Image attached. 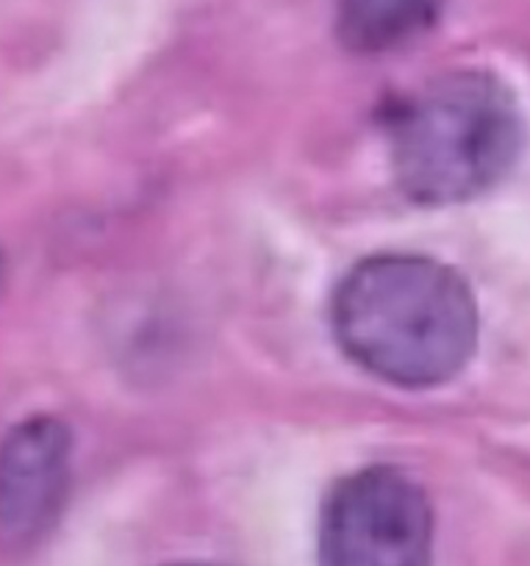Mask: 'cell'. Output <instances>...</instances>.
<instances>
[{
	"mask_svg": "<svg viewBox=\"0 0 530 566\" xmlns=\"http://www.w3.org/2000/svg\"><path fill=\"white\" fill-rule=\"evenodd\" d=\"M336 342L358 367L425 389L464 369L478 345V308L464 277L423 255H375L339 283Z\"/></svg>",
	"mask_w": 530,
	"mask_h": 566,
	"instance_id": "obj_1",
	"label": "cell"
},
{
	"mask_svg": "<svg viewBox=\"0 0 530 566\" xmlns=\"http://www.w3.org/2000/svg\"><path fill=\"white\" fill-rule=\"evenodd\" d=\"M389 136L397 187L417 203L447 206L489 192L511 172L524 125L500 78L458 70L406 97Z\"/></svg>",
	"mask_w": 530,
	"mask_h": 566,
	"instance_id": "obj_2",
	"label": "cell"
},
{
	"mask_svg": "<svg viewBox=\"0 0 530 566\" xmlns=\"http://www.w3.org/2000/svg\"><path fill=\"white\" fill-rule=\"evenodd\" d=\"M434 514L423 489L395 467L344 478L320 520V566H430Z\"/></svg>",
	"mask_w": 530,
	"mask_h": 566,
	"instance_id": "obj_3",
	"label": "cell"
},
{
	"mask_svg": "<svg viewBox=\"0 0 530 566\" xmlns=\"http://www.w3.org/2000/svg\"><path fill=\"white\" fill-rule=\"evenodd\" d=\"M70 433L59 419L34 417L0 444V544L25 549L56 522L67 497Z\"/></svg>",
	"mask_w": 530,
	"mask_h": 566,
	"instance_id": "obj_4",
	"label": "cell"
},
{
	"mask_svg": "<svg viewBox=\"0 0 530 566\" xmlns=\"http://www.w3.org/2000/svg\"><path fill=\"white\" fill-rule=\"evenodd\" d=\"M441 0H336V34L353 53H386L434 23Z\"/></svg>",
	"mask_w": 530,
	"mask_h": 566,
	"instance_id": "obj_5",
	"label": "cell"
},
{
	"mask_svg": "<svg viewBox=\"0 0 530 566\" xmlns=\"http://www.w3.org/2000/svg\"><path fill=\"white\" fill-rule=\"evenodd\" d=\"M175 566H220V564H175Z\"/></svg>",
	"mask_w": 530,
	"mask_h": 566,
	"instance_id": "obj_6",
	"label": "cell"
}]
</instances>
